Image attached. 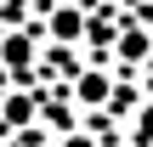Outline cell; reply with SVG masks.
<instances>
[{
  "label": "cell",
  "mask_w": 153,
  "mask_h": 147,
  "mask_svg": "<svg viewBox=\"0 0 153 147\" xmlns=\"http://www.w3.org/2000/svg\"><path fill=\"white\" fill-rule=\"evenodd\" d=\"M114 85H119V74H114L108 62H85V68L68 79V102H74L79 113H102L108 96H114Z\"/></svg>",
  "instance_id": "cell-1"
},
{
  "label": "cell",
  "mask_w": 153,
  "mask_h": 147,
  "mask_svg": "<svg viewBox=\"0 0 153 147\" xmlns=\"http://www.w3.org/2000/svg\"><path fill=\"white\" fill-rule=\"evenodd\" d=\"M125 142L153 147V96H142V102L131 108V119H125Z\"/></svg>",
  "instance_id": "cell-2"
},
{
  "label": "cell",
  "mask_w": 153,
  "mask_h": 147,
  "mask_svg": "<svg viewBox=\"0 0 153 147\" xmlns=\"http://www.w3.org/2000/svg\"><path fill=\"white\" fill-rule=\"evenodd\" d=\"M51 147H102V142H97V136H91L85 125H74V130H62V136H57Z\"/></svg>",
  "instance_id": "cell-3"
},
{
  "label": "cell",
  "mask_w": 153,
  "mask_h": 147,
  "mask_svg": "<svg viewBox=\"0 0 153 147\" xmlns=\"http://www.w3.org/2000/svg\"><path fill=\"white\" fill-rule=\"evenodd\" d=\"M119 147H136V142H119Z\"/></svg>",
  "instance_id": "cell-4"
}]
</instances>
